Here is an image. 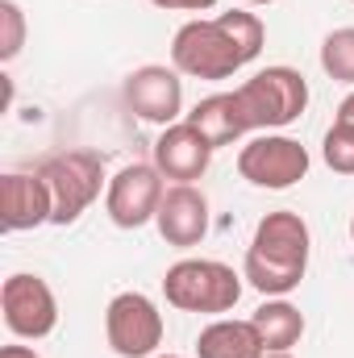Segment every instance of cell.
Here are the masks:
<instances>
[{
  "label": "cell",
  "instance_id": "ac0fdd59",
  "mask_svg": "<svg viewBox=\"0 0 354 358\" xmlns=\"http://www.w3.org/2000/svg\"><path fill=\"white\" fill-rule=\"evenodd\" d=\"M321 159H325L330 171H338V176H354V129H346V125L334 121V125L325 129Z\"/></svg>",
  "mask_w": 354,
  "mask_h": 358
},
{
  "label": "cell",
  "instance_id": "4fadbf2b",
  "mask_svg": "<svg viewBox=\"0 0 354 358\" xmlns=\"http://www.w3.org/2000/svg\"><path fill=\"white\" fill-rule=\"evenodd\" d=\"M213 163V146L204 142V134L187 121H176L159 134L155 142V167L163 171V179L176 183H196Z\"/></svg>",
  "mask_w": 354,
  "mask_h": 358
},
{
  "label": "cell",
  "instance_id": "7a4b0ae2",
  "mask_svg": "<svg viewBox=\"0 0 354 358\" xmlns=\"http://www.w3.org/2000/svg\"><path fill=\"white\" fill-rule=\"evenodd\" d=\"M309 250H313V234L300 213H292V208L267 213L255 225L242 275L259 296H288L300 287V279L309 271Z\"/></svg>",
  "mask_w": 354,
  "mask_h": 358
},
{
  "label": "cell",
  "instance_id": "484cf974",
  "mask_svg": "<svg viewBox=\"0 0 354 358\" xmlns=\"http://www.w3.org/2000/svg\"><path fill=\"white\" fill-rule=\"evenodd\" d=\"M155 358H179V355H155Z\"/></svg>",
  "mask_w": 354,
  "mask_h": 358
},
{
  "label": "cell",
  "instance_id": "cb8c5ba5",
  "mask_svg": "<svg viewBox=\"0 0 354 358\" xmlns=\"http://www.w3.org/2000/svg\"><path fill=\"white\" fill-rule=\"evenodd\" d=\"M267 358H292V355H267Z\"/></svg>",
  "mask_w": 354,
  "mask_h": 358
},
{
  "label": "cell",
  "instance_id": "8fae6325",
  "mask_svg": "<svg viewBox=\"0 0 354 358\" xmlns=\"http://www.w3.org/2000/svg\"><path fill=\"white\" fill-rule=\"evenodd\" d=\"M159 234L167 246L176 250H192L208 238V200L200 187L192 183H171L163 192V204H159V217H155Z\"/></svg>",
  "mask_w": 354,
  "mask_h": 358
},
{
  "label": "cell",
  "instance_id": "52a82bcc",
  "mask_svg": "<svg viewBox=\"0 0 354 358\" xmlns=\"http://www.w3.org/2000/svg\"><path fill=\"white\" fill-rule=\"evenodd\" d=\"M309 167H313L309 150L288 134H255L238 150V176L267 192H283V187L300 183L309 176Z\"/></svg>",
  "mask_w": 354,
  "mask_h": 358
},
{
  "label": "cell",
  "instance_id": "7c38bea8",
  "mask_svg": "<svg viewBox=\"0 0 354 358\" xmlns=\"http://www.w3.org/2000/svg\"><path fill=\"white\" fill-rule=\"evenodd\" d=\"M50 217H55V200H50V187L38 171H8L0 179V225H4V234L38 229Z\"/></svg>",
  "mask_w": 354,
  "mask_h": 358
},
{
  "label": "cell",
  "instance_id": "5b68a950",
  "mask_svg": "<svg viewBox=\"0 0 354 358\" xmlns=\"http://www.w3.org/2000/svg\"><path fill=\"white\" fill-rule=\"evenodd\" d=\"M38 176L46 179L50 200H55V217L50 225H76L100 196V187H108L104 179V155L100 150H63L50 155Z\"/></svg>",
  "mask_w": 354,
  "mask_h": 358
},
{
  "label": "cell",
  "instance_id": "8992f818",
  "mask_svg": "<svg viewBox=\"0 0 354 358\" xmlns=\"http://www.w3.org/2000/svg\"><path fill=\"white\" fill-rule=\"evenodd\" d=\"M104 338L117 358H150L163 346V313L146 292H121L104 308Z\"/></svg>",
  "mask_w": 354,
  "mask_h": 358
},
{
  "label": "cell",
  "instance_id": "6da1fadb",
  "mask_svg": "<svg viewBox=\"0 0 354 358\" xmlns=\"http://www.w3.org/2000/svg\"><path fill=\"white\" fill-rule=\"evenodd\" d=\"M263 42L267 25L246 8L196 17L171 38V67L192 80H229L263 55Z\"/></svg>",
  "mask_w": 354,
  "mask_h": 358
},
{
  "label": "cell",
  "instance_id": "4316f807",
  "mask_svg": "<svg viewBox=\"0 0 354 358\" xmlns=\"http://www.w3.org/2000/svg\"><path fill=\"white\" fill-rule=\"evenodd\" d=\"M351 4H354V0H351Z\"/></svg>",
  "mask_w": 354,
  "mask_h": 358
},
{
  "label": "cell",
  "instance_id": "2e32d148",
  "mask_svg": "<svg viewBox=\"0 0 354 358\" xmlns=\"http://www.w3.org/2000/svg\"><path fill=\"white\" fill-rule=\"evenodd\" d=\"M183 121H187V125H196L213 150L234 146L238 138H246L242 117H238V104H234V92H213V96H204V100H200Z\"/></svg>",
  "mask_w": 354,
  "mask_h": 358
},
{
  "label": "cell",
  "instance_id": "e0dca14e",
  "mask_svg": "<svg viewBox=\"0 0 354 358\" xmlns=\"http://www.w3.org/2000/svg\"><path fill=\"white\" fill-rule=\"evenodd\" d=\"M321 71L338 84H354V25L325 34L321 42Z\"/></svg>",
  "mask_w": 354,
  "mask_h": 358
},
{
  "label": "cell",
  "instance_id": "44dd1931",
  "mask_svg": "<svg viewBox=\"0 0 354 358\" xmlns=\"http://www.w3.org/2000/svg\"><path fill=\"white\" fill-rule=\"evenodd\" d=\"M334 121H338V125H346V129H354V92H351V96H342V104H338Z\"/></svg>",
  "mask_w": 354,
  "mask_h": 358
},
{
  "label": "cell",
  "instance_id": "ba28073f",
  "mask_svg": "<svg viewBox=\"0 0 354 358\" xmlns=\"http://www.w3.org/2000/svg\"><path fill=\"white\" fill-rule=\"evenodd\" d=\"M167 179L155 163H125L104 187V213L117 229H142L159 217Z\"/></svg>",
  "mask_w": 354,
  "mask_h": 358
},
{
  "label": "cell",
  "instance_id": "d6986e66",
  "mask_svg": "<svg viewBox=\"0 0 354 358\" xmlns=\"http://www.w3.org/2000/svg\"><path fill=\"white\" fill-rule=\"evenodd\" d=\"M25 46V13L17 0H0V59L13 63Z\"/></svg>",
  "mask_w": 354,
  "mask_h": 358
},
{
  "label": "cell",
  "instance_id": "9a60e30c",
  "mask_svg": "<svg viewBox=\"0 0 354 358\" xmlns=\"http://www.w3.org/2000/svg\"><path fill=\"white\" fill-rule=\"evenodd\" d=\"M250 321H255V329L263 338L267 355H292L300 346V338H304V313L283 296H267L250 313Z\"/></svg>",
  "mask_w": 354,
  "mask_h": 358
},
{
  "label": "cell",
  "instance_id": "30bf717a",
  "mask_svg": "<svg viewBox=\"0 0 354 358\" xmlns=\"http://www.w3.org/2000/svg\"><path fill=\"white\" fill-rule=\"evenodd\" d=\"M125 104H129V113H138L142 121H150L159 129L187 117L183 113V80L176 67H163V63H146V67L129 71Z\"/></svg>",
  "mask_w": 354,
  "mask_h": 358
},
{
  "label": "cell",
  "instance_id": "9c48e42d",
  "mask_svg": "<svg viewBox=\"0 0 354 358\" xmlns=\"http://www.w3.org/2000/svg\"><path fill=\"white\" fill-rule=\"evenodd\" d=\"M0 313H4V325L13 338H25V342H42L55 334L59 325V300L50 292V283L42 275H8L4 287H0Z\"/></svg>",
  "mask_w": 354,
  "mask_h": 358
},
{
  "label": "cell",
  "instance_id": "ffe728a7",
  "mask_svg": "<svg viewBox=\"0 0 354 358\" xmlns=\"http://www.w3.org/2000/svg\"><path fill=\"white\" fill-rule=\"evenodd\" d=\"M155 8H167V13H208L217 8L221 0H150Z\"/></svg>",
  "mask_w": 354,
  "mask_h": 358
},
{
  "label": "cell",
  "instance_id": "5bb4252c",
  "mask_svg": "<svg viewBox=\"0 0 354 358\" xmlns=\"http://www.w3.org/2000/svg\"><path fill=\"white\" fill-rule=\"evenodd\" d=\"M196 358H267V346L255 329V321H229L217 317L213 325L200 329Z\"/></svg>",
  "mask_w": 354,
  "mask_h": 358
},
{
  "label": "cell",
  "instance_id": "3957f363",
  "mask_svg": "<svg viewBox=\"0 0 354 358\" xmlns=\"http://www.w3.org/2000/svg\"><path fill=\"white\" fill-rule=\"evenodd\" d=\"M234 104L246 134H271L300 121L309 108V84L296 67H263L234 88Z\"/></svg>",
  "mask_w": 354,
  "mask_h": 358
},
{
  "label": "cell",
  "instance_id": "603a6c76",
  "mask_svg": "<svg viewBox=\"0 0 354 358\" xmlns=\"http://www.w3.org/2000/svg\"><path fill=\"white\" fill-rule=\"evenodd\" d=\"M242 4H275V0H242Z\"/></svg>",
  "mask_w": 354,
  "mask_h": 358
},
{
  "label": "cell",
  "instance_id": "277c9868",
  "mask_svg": "<svg viewBox=\"0 0 354 358\" xmlns=\"http://www.w3.org/2000/svg\"><path fill=\"white\" fill-rule=\"evenodd\" d=\"M242 279L246 275H238L221 259H179L163 275V296L179 313L221 317L242 300Z\"/></svg>",
  "mask_w": 354,
  "mask_h": 358
},
{
  "label": "cell",
  "instance_id": "7402d4cb",
  "mask_svg": "<svg viewBox=\"0 0 354 358\" xmlns=\"http://www.w3.org/2000/svg\"><path fill=\"white\" fill-rule=\"evenodd\" d=\"M0 358H38V350H34V346H4Z\"/></svg>",
  "mask_w": 354,
  "mask_h": 358
},
{
  "label": "cell",
  "instance_id": "d4e9b609",
  "mask_svg": "<svg viewBox=\"0 0 354 358\" xmlns=\"http://www.w3.org/2000/svg\"><path fill=\"white\" fill-rule=\"evenodd\" d=\"M351 242H354V217H351Z\"/></svg>",
  "mask_w": 354,
  "mask_h": 358
}]
</instances>
